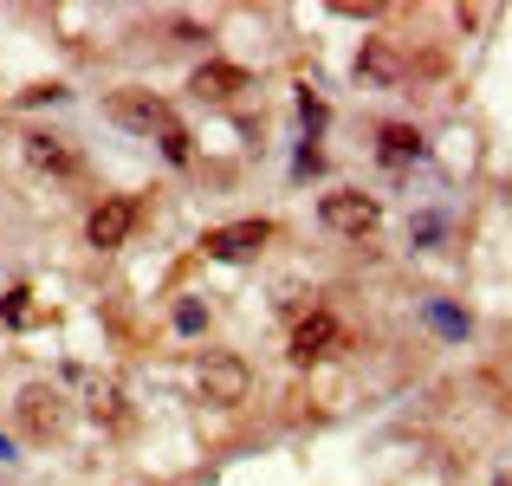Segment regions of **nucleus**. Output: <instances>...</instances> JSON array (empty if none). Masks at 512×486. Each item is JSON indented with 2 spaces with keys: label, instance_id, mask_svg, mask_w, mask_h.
<instances>
[{
  "label": "nucleus",
  "instance_id": "obj_1",
  "mask_svg": "<svg viewBox=\"0 0 512 486\" xmlns=\"http://www.w3.org/2000/svg\"><path fill=\"white\" fill-rule=\"evenodd\" d=\"M279 240V221L273 214H240V221H214V227H201V260H214V266H253V260H266V247Z\"/></svg>",
  "mask_w": 512,
  "mask_h": 486
},
{
  "label": "nucleus",
  "instance_id": "obj_2",
  "mask_svg": "<svg viewBox=\"0 0 512 486\" xmlns=\"http://www.w3.org/2000/svg\"><path fill=\"white\" fill-rule=\"evenodd\" d=\"M318 227H325L331 240H350V247H363V240L383 234V195H370V188H325L318 195Z\"/></svg>",
  "mask_w": 512,
  "mask_h": 486
},
{
  "label": "nucleus",
  "instance_id": "obj_3",
  "mask_svg": "<svg viewBox=\"0 0 512 486\" xmlns=\"http://www.w3.org/2000/svg\"><path fill=\"white\" fill-rule=\"evenodd\" d=\"M344 350H350V331H344V318L331 312V305H305V312L292 318V331H286V363H292V370L338 363Z\"/></svg>",
  "mask_w": 512,
  "mask_h": 486
},
{
  "label": "nucleus",
  "instance_id": "obj_4",
  "mask_svg": "<svg viewBox=\"0 0 512 486\" xmlns=\"http://www.w3.org/2000/svg\"><path fill=\"white\" fill-rule=\"evenodd\" d=\"M195 402H208V409H247L253 402V363L240 350H201L195 357Z\"/></svg>",
  "mask_w": 512,
  "mask_h": 486
},
{
  "label": "nucleus",
  "instance_id": "obj_5",
  "mask_svg": "<svg viewBox=\"0 0 512 486\" xmlns=\"http://www.w3.org/2000/svg\"><path fill=\"white\" fill-rule=\"evenodd\" d=\"M137 227H143V195H98L85 208V247L111 260L137 240Z\"/></svg>",
  "mask_w": 512,
  "mask_h": 486
},
{
  "label": "nucleus",
  "instance_id": "obj_6",
  "mask_svg": "<svg viewBox=\"0 0 512 486\" xmlns=\"http://www.w3.org/2000/svg\"><path fill=\"white\" fill-rule=\"evenodd\" d=\"M104 124H117L124 137H143V143H156V137H163V130L175 124V104L163 98V91L124 85V91H111V98H104Z\"/></svg>",
  "mask_w": 512,
  "mask_h": 486
},
{
  "label": "nucleus",
  "instance_id": "obj_7",
  "mask_svg": "<svg viewBox=\"0 0 512 486\" xmlns=\"http://www.w3.org/2000/svg\"><path fill=\"white\" fill-rule=\"evenodd\" d=\"M370 156H376V169H383L389 182H409L415 169H428V162H435V143H428L415 124L389 117V124H376V130H370Z\"/></svg>",
  "mask_w": 512,
  "mask_h": 486
},
{
  "label": "nucleus",
  "instance_id": "obj_8",
  "mask_svg": "<svg viewBox=\"0 0 512 486\" xmlns=\"http://www.w3.org/2000/svg\"><path fill=\"white\" fill-rule=\"evenodd\" d=\"M247 91H253V72H247V65H234V59H214V52L188 72V98L208 104V111H227V104H240Z\"/></svg>",
  "mask_w": 512,
  "mask_h": 486
},
{
  "label": "nucleus",
  "instance_id": "obj_9",
  "mask_svg": "<svg viewBox=\"0 0 512 486\" xmlns=\"http://www.w3.org/2000/svg\"><path fill=\"white\" fill-rule=\"evenodd\" d=\"M20 156H26L33 175H52V182H78V175H85V156H78L72 137H59V130H26Z\"/></svg>",
  "mask_w": 512,
  "mask_h": 486
},
{
  "label": "nucleus",
  "instance_id": "obj_10",
  "mask_svg": "<svg viewBox=\"0 0 512 486\" xmlns=\"http://www.w3.org/2000/svg\"><path fill=\"white\" fill-rule=\"evenodd\" d=\"M415 318H422V331L435 337V344H474V312H467L461 299H448V292H422V299H415Z\"/></svg>",
  "mask_w": 512,
  "mask_h": 486
},
{
  "label": "nucleus",
  "instance_id": "obj_11",
  "mask_svg": "<svg viewBox=\"0 0 512 486\" xmlns=\"http://www.w3.org/2000/svg\"><path fill=\"white\" fill-rule=\"evenodd\" d=\"M20 422H26V435H33V441H52L65 428V389L59 383H33L20 396Z\"/></svg>",
  "mask_w": 512,
  "mask_h": 486
},
{
  "label": "nucleus",
  "instance_id": "obj_12",
  "mask_svg": "<svg viewBox=\"0 0 512 486\" xmlns=\"http://www.w3.org/2000/svg\"><path fill=\"white\" fill-rule=\"evenodd\" d=\"M357 78H363V85L396 91L402 78H409V59H402L396 39H363V52H357Z\"/></svg>",
  "mask_w": 512,
  "mask_h": 486
},
{
  "label": "nucleus",
  "instance_id": "obj_13",
  "mask_svg": "<svg viewBox=\"0 0 512 486\" xmlns=\"http://www.w3.org/2000/svg\"><path fill=\"white\" fill-rule=\"evenodd\" d=\"M409 247L415 253H441L454 240V208H441V201H422V208H409Z\"/></svg>",
  "mask_w": 512,
  "mask_h": 486
},
{
  "label": "nucleus",
  "instance_id": "obj_14",
  "mask_svg": "<svg viewBox=\"0 0 512 486\" xmlns=\"http://www.w3.org/2000/svg\"><path fill=\"white\" fill-rule=\"evenodd\" d=\"M208 331H214V305L201 292H175L169 299V337L175 344H201Z\"/></svg>",
  "mask_w": 512,
  "mask_h": 486
},
{
  "label": "nucleus",
  "instance_id": "obj_15",
  "mask_svg": "<svg viewBox=\"0 0 512 486\" xmlns=\"http://www.w3.org/2000/svg\"><path fill=\"white\" fill-rule=\"evenodd\" d=\"M292 117H299V137L325 143V130H331V98H325L318 85H299V91H292Z\"/></svg>",
  "mask_w": 512,
  "mask_h": 486
},
{
  "label": "nucleus",
  "instance_id": "obj_16",
  "mask_svg": "<svg viewBox=\"0 0 512 486\" xmlns=\"http://www.w3.org/2000/svg\"><path fill=\"white\" fill-rule=\"evenodd\" d=\"M156 156H163L169 169H195V162H201V143H195V130H188L182 117H175V124L163 130V137H156Z\"/></svg>",
  "mask_w": 512,
  "mask_h": 486
},
{
  "label": "nucleus",
  "instance_id": "obj_17",
  "mask_svg": "<svg viewBox=\"0 0 512 486\" xmlns=\"http://www.w3.org/2000/svg\"><path fill=\"white\" fill-rule=\"evenodd\" d=\"M0 331H33V292L26 286L0 292Z\"/></svg>",
  "mask_w": 512,
  "mask_h": 486
},
{
  "label": "nucleus",
  "instance_id": "obj_18",
  "mask_svg": "<svg viewBox=\"0 0 512 486\" xmlns=\"http://www.w3.org/2000/svg\"><path fill=\"white\" fill-rule=\"evenodd\" d=\"M331 169V156H325V143H312V137H299V150H292V182H312V175H325Z\"/></svg>",
  "mask_w": 512,
  "mask_h": 486
},
{
  "label": "nucleus",
  "instance_id": "obj_19",
  "mask_svg": "<svg viewBox=\"0 0 512 486\" xmlns=\"http://www.w3.org/2000/svg\"><path fill=\"white\" fill-rule=\"evenodd\" d=\"M13 104H20V111H46V104L59 111V104H72V85H59V78H52V85H26Z\"/></svg>",
  "mask_w": 512,
  "mask_h": 486
},
{
  "label": "nucleus",
  "instance_id": "obj_20",
  "mask_svg": "<svg viewBox=\"0 0 512 486\" xmlns=\"http://www.w3.org/2000/svg\"><path fill=\"white\" fill-rule=\"evenodd\" d=\"M169 33H175V46H195V52H201V46L214 39V33H208L201 20H169Z\"/></svg>",
  "mask_w": 512,
  "mask_h": 486
},
{
  "label": "nucleus",
  "instance_id": "obj_21",
  "mask_svg": "<svg viewBox=\"0 0 512 486\" xmlns=\"http://www.w3.org/2000/svg\"><path fill=\"white\" fill-rule=\"evenodd\" d=\"M331 13H338V20H363V26H370V20H383L389 7H357V0H338Z\"/></svg>",
  "mask_w": 512,
  "mask_h": 486
},
{
  "label": "nucleus",
  "instance_id": "obj_22",
  "mask_svg": "<svg viewBox=\"0 0 512 486\" xmlns=\"http://www.w3.org/2000/svg\"><path fill=\"white\" fill-rule=\"evenodd\" d=\"M0 467H20V435H7V428H0Z\"/></svg>",
  "mask_w": 512,
  "mask_h": 486
}]
</instances>
